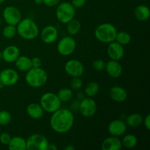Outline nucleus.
I'll list each match as a JSON object with an SVG mask.
<instances>
[{"instance_id": "12", "label": "nucleus", "mask_w": 150, "mask_h": 150, "mask_svg": "<svg viewBox=\"0 0 150 150\" xmlns=\"http://www.w3.org/2000/svg\"><path fill=\"white\" fill-rule=\"evenodd\" d=\"M18 79V73L14 69L6 68L0 72V83L4 86H13L17 83Z\"/></svg>"}, {"instance_id": "22", "label": "nucleus", "mask_w": 150, "mask_h": 150, "mask_svg": "<svg viewBox=\"0 0 150 150\" xmlns=\"http://www.w3.org/2000/svg\"><path fill=\"white\" fill-rule=\"evenodd\" d=\"M7 146L10 150H26V140L21 136H14Z\"/></svg>"}, {"instance_id": "28", "label": "nucleus", "mask_w": 150, "mask_h": 150, "mask_svg": "<svg viewBox=\"0 0 150 150\" xmlns=\"http://www.w3.org/2000/svg\"><path fill=\"white\" fill-rule=\"evenodd\" d=\"M115 41H117L118 43L122 45H127L131 41V35L125 31H121V32H117L116 35Z\"/></svg>"}, {"instance_id": "38", "label": "nucleus", "mask_w": 150, "mask_h": 150, "mask_svg": "<svg viewBox=\"0 0 150 150\" xmlns=\"http://www.w3.org/2000/svg\"><path fill=\"white\" fill-rule=\"evenodd\" d=\"M143 123L144 125L145 128L147 130H150V115L148 114L145 117L144 119H143Z\"/></svg>"}, {"instance_id": "21", "label": "nucleus", "mask_w": 150, "mask_h": 150, "mask_svg": "<svg viewBox=\"0 0 150 150\" xmlns=\"http://www.w3.org/2000/svg\"><path fill=\"white\" fill-rule=\"evenodd\" d=\"M16 68L22 72H27L32 67V60L26 56H19L15 61Z\"/></svg>"}, {"instance_id": "7", "label": "nucleus", "mask_w": 150, "mask_h": 150, "mask_svg": "<svg viewBox=\"0 0 150 150\" xmlns=\"http://www.w3.org/2000/svg\"><path fill=\"white\" fill-rule=\"evenodd\" d=\"M26 140L27 150H47L49 144L47 138L40 133L31 135Z\"/></svg>"}, {"instance_id": "14", "label": "nucleus", "mask_w": 150, "mask_h": 150, "mask_svg": "<svg viewBox=\"0 0 150 150\" xmlns=\"http://www.w3.org/2000/svg\"><path fill=\"white\" fill-rule=\"evenodd\" d=\"M107 54L111 59L119 61L125 55L124 46L120 45L115 40L109 42L107 48Z\"/></svg>"}, {"instance_id": "44", "label": "nucleus", "mask_w": 150, "mask_h": 150, "mask_svg": "<svg viewBox=\"0 0 150 150\" xmlns=\"http://www.w3.org/2000/svg\"><path fill=\"white\" fill-rule=\"evenodd\" d=\"M0 59H1V52L0 51Z\"/></svg>"}, {"instance_id": "29", "label": "nucleus", "mask_w": 150, "mask_h": 150, "mask_svg": "<svg viewBox=\"0 0 150 150\" xmlns=\"http://www.w3.org/2000/svg\"><path fill=\"white\" fill-rule=\"evenodd\" d=\"M57 96L62 103H66L70 101L73 98V92L69 88H62L57 93Z\"/></svg>"}, {"instance_id": "39", "label": "nucleus", "mask_w": 150, "mask_h": 150, "mask_svg": "<svg viewBox=\"0 0 150 150\" xmlns=\"http://www.w3.org/2000/svg\"><path fill=\"white\" fill-rule=\"evenodd\" d=\"M57 149L58 148H57V146L54 144H48L47 150H57Z\"/></svg>"}, {"instance_id": "30", "label": "nucleus", "mask_w": 150, "mask_h": 150, "mask_svg": "<svg viewBox=\"0 0 150 150\" xmlns=\"http://www.w3.org/2000/svg\"><path fill=\"white\" fill-rule=\"evenodd\" d=\"M17 34L16 26L7 24L2 30V35L6 39H11Z\"/></svg>"}, {"instance_id": "46", "label": "nucleus", "mask_w": 150, "mask_h": 150, "mask_svg": "<svg viewBox=\"0 0 150 150\" xmlns=\"http://www.w3.org/2000/svg\"><path fill=\"white\" fill-rule=\"evenodd\" d=\"M0 133H1V126H0Z\"/></svg>"}, {"instance_id": "43", "label": "nucleus", "mask_w": 150, "mask_h": 150, "mask_svg": "<svg viewBox=\"0 0 150 150\" xmlns=\"http://www.w3.org/2000/svg\"><path fill=\"white\" fill-rule=\"evenodd\" d=\"M4 1H5V0H0V5H1V4H3V3L4 2Z\"/></svg>"}, {"instance_id": "17", "label": "nucleus", "mask_w": 150, "mask_h": 150, "mask_svg": "<svg viewBox=\"0 0 150 150\" xmlns=\"http://www.w3.org/2000/svg\"><path fill=\"white\" fill-rule=\"evenodd\" d=\"M20 56V50L16 45L7 46L1 52V59L7 63L15 62Z\"/></svg>"}, {"instance_id": "33", "label": "nucleus", "mask_w": 150, "mask_h": 150, "mask_svg": "<svg viewBox=\"0 0 150 150\" xmlns=\"http://www.w3.org/2000/svg\"><path fill=\"white\" fill-rule=\"evenodd\" d=\"M93 68L95 69L96 71H102V70H105V62L103 59H98L95 60L93 62Z\"/></svg>"}, {"instance_id": "40", "label": "nucleus", "mask_w": 150, "mask_h": 150, "mask_svg": "<svg viewBox=\"0 0 150 150\" xmlns=\"http://www.w3.org/2000/svg\"><path fill=\"white\" fill-rule=\"evenodd\" d=\"M74 149H75V147L73 146H72V145H68V146L64 147V150H74Z\"/></svg>"}, {"instance_id": "25", "label": "nucleus", "mask_w": 150, "mask_h": 150, "mask_svg": "<svg viewBox=\"0 0 150 150\" xmlns=\"http://www.w3.org/2000/svg\"><path fill=\"white\" fill-rule=\"evenodd\" d=\"M67 33L70 35V36H74L76 35L79 32H80L81 29V22L77 19H72L70 21H69L67 23Z\"/></svg>"}, {"instance_id": "45", "label": "nucleus", "mask_w": 150, "mask_h": 150, "mask_svg": "<svg viewBox=\"0 0 150 150\" xmlns=\"http://www.w3.org/2000/svg\"><path fill=\"white\" fill-rule=\"evenodd\" d=\"M1 18H0V26H1Z\"/></svg>"}, {"instance_id": "4", "label": "nucleus", "mask_w": 150, "mask_h": 150, "mask_svg": "<svg viewBox=\"0 0 150 150\" xmlns=\"http://www.w3.org/2000/svg\"><path fill=\"white\" fill-rule=\"evenodd\" d=\"M117 30L115 26L109 23L99 25L95 30V37L98 41L104 43H109L115 40Z\"/></svg>"}, {"instance_id": "8", "label": "nucleus", "mask_w": 150, "mask_h": 150, "mask_svg": "<svg viewBox=\"0 0 150 150\" xmlns=\"http://www.w3.org/2000/svg\"><path fill=\"white\" fill-rule=\"evenodd\" d=\"M76 48V42L72 36H65L62 38L57 44V51L61 55H71Z\"/></svg>"}, {"instance_id": "18", "label": "nucleus", "mask_w": 150, "mask_h": 150, "mask_svg": "<svg viewBox=\"0 0 150 150\" xmlns=\"http://www.w3.org/2000/svg\"><path fill=\"white\" fill-rule=\"evenodd\" d=\"M122 147L120 137L111 136L103 140L101 144L102 150H120Z\"/></svg>"}, {"instance_id": "23", "label": "nucleus", "mask_w": 150, "mask_h": 150, "mask_svg": "<svg viewBox=\"0 0 150 150\" xmlns=\"http://www.w3.org/2000/svg\"><path fill=\"white\" fill-rule=\"evenodd\" d=\"M134 16L137 20L140 21H145L148 20L150 16L149 8L146 5L141 4L137 6L134 10Z\"/></svg>"}, {"instance_id": "27", "label": "nucleus", "mask_w": 150, "mask_h": 150, "mask_svg": "<svg viewBox=\"0 0 150 150\" xmlns=\"http://www.w3.org/2000/svg\"><path fill=\"white\" fill-rule=\"evenodd\" d=\"M100 86L97 82L90 81L86 84L84 89V93L89 98L95 97L99 92Z\"/></svg>"}, {"instance_id": "32", "label": "nucleus", "mask_w": 150, "mask_h": 150, "mask_svg": "<svg viewBox=\"0 0 150 150\" xmlns=\"http://www.w3.org/2000/svg\"><path fill=\"white\" fill-rule=\"evenodd\" d=\"M70 86H71L72 90L78 91L83 86V81L80 77H73L70 82Z\"/></svg>"}, {"instance_id": "3", "label": "nucleus", "mask_w": 150, "mask_h": 150, "mask_svg": "<svg viewBox=\"0 0 150 150\" xmlns=\"http://www.w3.org/2000/svg\"><path fill=\"white\" fill-rule=\"evenodd\" d=\"M25 80L27 84L32 88H40L46 83L48 74L44 69L40 67H32L26 72Z\"/></svg>"}, {"instance_id": "6", "label": "nucleus", "mask_w": 150, "mask_h": 150, "mask_svg": "<svg viewBox=\"0 0 150 150\" xmlns=\"http://www.w3.org/2000/svg\"><path fill=\"white\" fill-rule=\"evenodd\" d=\"M76 15V8L70 2L64 1L57 5L56 10V16L60 23L67 24L69 21L74 18Z\"/></svg>"}, {"instance_id": "37", "label": "nucleus", "mask_w": 150, "mask_h": 150, "mask_svg": "<svg viewBox=\"0 0 150 150\" xmlns=\"http://www.w3.org/2000/svg\"><path fill=\"white\" fill-rule=\"evenodd\" d=\"M32 67H40L42 65V61L38 57H35L31 59Z\"/></svg>"}, {"instance_id": "34", "label": "nucleus", "mask_w": 150, "mask_h": 150, "mask_svg": "<svg viewBox=\"0 0 150 150\" xmlns=\"http://www.w3.org/2000/svg\"><path fill=\"white\" fill-rule=\"evenodd\" d=\"M11 136L7 133H0V143L3 145H8L11 140Z\"/></svg>"}, {"instance_id": "19", "label": "nucleus", "mask_w": 150, "mask_h": 150, "mask_svg": "<svg viewBox=\"0 0 150 150\" xmlns=\"http://www.w3.org/2000/svg\"><path fill=\"white\" fill-rule=\"evenodd\" d=\"M109 96L117 103L124 102L127 98V93L124 88L120 86H114L110 89Z\"/></svg>"}, {"instance_id": "31", "label": "nucleus", "mask_w": 150, "mask_h": 150, "mask_svg": "<svg viewBox=\"0 0 150 150\" xmlns=\"http://www.w3.org/2000/svg\"><path fill=\"white\" fill-rule=\"evenodd\" d=\"M12 116L7 111H0V126H6L11 122Z\"/></svg>"}, {"instance_id": "24", "label": "nucleus", "mask_w": 150, "mask_h": 150, "mask_svg": "<svg viewBox=\"0 0 150 150\" xmlns=\"http://www.w3.org/2000/svg\"><path fill=\"white\" fill-rule=\"evenodd\" d=\"M143 117L139 113H133L127 116L125 122L127 126L133 128L139 127L143 123Z\"/></svg>"}, {"instance_id": "26", "label": "nucleus", "mask_w": 150, "mask_h": 150, "mask_svg": "<svg viewBox=\"0 0 150 150\" xmlns=\"http://www.w3.org/2000/svg\"><path fill=\"white\" fill-rule=\"evenodd\" d=\"M122 145L127 149H133L138 144V139L133 134H127L121 140Z\"/></svg>"}, {"instance_id": "36", "label": "nucleus", "mask_w": 150, "mask_h": 150, "mask_svg": "<svg viewBox=\"0 0 150 150\" xmlns=\"http://www.w3.org/2000/svg\"><path fill=\"white\" fill-rule=\"evenodd\" d=\"M43 1V4L48 7H55L57 6L60 3L61 0H42Z\"/></svg>"}, {"instance_id": "16", "label": "nucleus", "mask_w": 150, "mask_h": 150, "mask_svg": "<svg viewBox=\"0 0 150 150\" xmlns=\"http://www.w3.org/2000/svg\"><path fill=\"white\" fill-rule=\"evenodd\" d=\"M105 70L108 76L114 79L120 77L122 74V66L117 60L111 59L105 62Z\"/></svg>"}, {"instance_id": "11", "label": "nucleus", "mask_w": 150, "mask_h": 150, "mask_svg": "<svg viewBox=\"0 0 150 150\" xmlns=\"http://www.w3.org/2000/svg\"><path fill=\"white\" fill-rule=\"evenodd\" d=\"M66 73L71 77H81L84 73V66L78 59H70L64 64Z\"/></svg>"}, {"instance_id": "9", "label": "nucleus", "mask_w": 150, "mask_h": 150, "mask_svg": "<svg viewBox=\"0 0 150 150\" xmlns=\"http://www.w3.org/2000/svg\"><path fill=\"white\" fill-rule=\"evenodd\" d=\"M3 18L7 24L16 26L21 20V13L14 6H7L3 10Z\"/></svg>"}, {"instance_id": "10", "label": "nucleus", "mask_w": 150, "mask_h": 150, "mask_svg": "<svg viewBox=\"0 0 150 150\" xmlns=\"http://www.w3.org/2000/svg\"><path fill=\"white\" fill-rule=\"evenodd\" d=\"M98 105L96 101L92 98H83L79 105V111L81 115L84 117H93L97 112Z\"/></svg>"}, {"instance_id": "42", "label": "nucleus", "mask_w": 150, "mask_h": 150, "mask_svg": "<svg viewBox=\"0 0 150 150\" xmlns=\"http://www.w3.org/2000/svg\"><path fill=\"white\" fill-rule=\"evenodd\" d=\"M4 87V85L2 84V83H0V89H3V88Z\"/></svg>"}, {"instance_id": "1", "label": "nucleus", "mask_w": 150, "mask_h": 150, "mask_svg": "<svg viewBox=\"0 0 150 150\" xmlns=\"http://www.w3.org/2000/svg\"><path fill=\"white\" fill-rule=\"evenodd\" d=\"M75 117L71 111L60 108L52 113L50 119V125L57 133H66L71 130L74 125Z\"/></svg>"}, {"instance_id": "2", "label": "nucleus", "mask_w": 150, "mask_h": 150, "mask_svg": "<svg viewBox=\"0 0 150 150\" xmlns=\"http://www.w3.org/2000/svg\"><path fill=\"white\" fill-rule=\"evenodd\" d=\"M17 34L24 40H34L39 35V27L37 23L29 18L21 19L16 25Z\"/></svg>"}, {"instance_id": "41", "label": "nucleus", "mask_w": 150, "mask_h": 150, "mask_svg": "<svg viewBox=\"0 0 150 150\" xmlns=\"http://www.w3.org/2000/svg\"><path fill=\"white\" fill-rule=\"evenodd\" d=\"M35 2V4H43V1L42 0H34Z\"/></svg>"}, {"instance_id": "20", "label": "nucleus", "mask_w": 150, "mask_h": 150, "mask_svg": "<svg viewBox=\"0 0 150 150\" xmlns=\"http://www.w3.org/2000/svg\"><path fill=\"white\" fill-rule=\"evenodd\" d=\"M26 113L28 116L34 120L40 119L43 116L44 111L41 107L40 104L37 103H29L26 107Z\"/></svg>"}, {"instance_id": "5", "label": "nucleus", "mask_w": 150, "mask_h": 150, "mask_svg": "<svg viewBox=\"0 0 150 150\" xmlns=\"http://www.w3.org/2000/svg\"><path fill=\"white\" fill-rule=\"evenodd\" d=\"M40 104L44 111L52 114L61 108L62 102L57 94L54 92H46L41 96Z\"/></svg>"}, {"instance_id": "15", "label": "nucleus", "mask_w": 150, "mask_h": 150, "mask_svg": "<svg viewBox=\"0 0 150 150\" xmlns=\"http://www.w3.org/2000/svg\"><path fill=\"white\" fill-rule=\"evenodd\" d=\"M58 30L53 25H48L42 29L40 32V38L42 42L46 44L54 43L58 38Z\"/></svg>"}, {"instance_id": "35", "label": "nucleus", "mask_w": 150, "mask_h": 150, "mask_svg": "<svg viewBox=\"0 0 150 150\" xmlns=\"http://www.w3.org/2000/svg\"><path fill=\"white\" fill-rule=\"evenodd\" d=\"M86 0H71V4L75 8H81L85 5Z\"/></svg>"}, {"instance_id": "13", "label": "nucleus", "mask_w": 150, "mask_h": 150, "mask_svg": "<svg viewBox=\"0 0 150 150\" xmlns=\"http://www.w3.org/2000/svg\"><path fill=\"white\" fill-rule=\"evenodd\" d=\"M108 131L111 136L120 137L127 131V125L122 120H114L108 125Z\"/></svg>"}]
</instances>
